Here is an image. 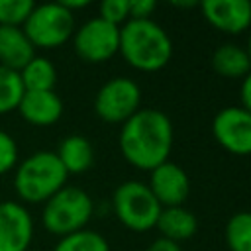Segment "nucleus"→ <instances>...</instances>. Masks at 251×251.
Segmentation results:
<instances>
[{
	"label": "nucleus",
	"mask_w": 251,
	"mask_h": 251,
	"mask_svg": "<svg viewBox=\"0 0 251 251\" xmlns=\"http://www.w3.org/2000/svg\"><path fill=\"white\" fill-rule=\"evenodd\" d=\"M35 57V47L22 27L0 25V67L20 73Z\"/></svg>",
	"instance_id": "nucleus-14"
},
{
	"label": "nucleus",
	"mask_w": 251,
	"mask_h": 251,
	"mask_svg": "<svg viewBox=\"0 0 251 251\" xmlns=\"http://www.w3.org/2000/svg\"><path fill=\"white\" fill-rule=\"evenodd\" d=\"M73 47L84 63H104L120 51V27L98 16L90 18L75 29Z\"/></svg>",
	"instance_id": "nucleus-8"
},
{
	"label": "nucleus",
	"mask_w": 251,
	"mask_h": 251,
	"mask_svg": "<svg viewBox=\"0 0 251 251\" xmlns=\"http://www.w3.org/2000/svg\"><path fill=\"white\" fill-rule=\"evenodd\" d=\"M147 251H182L178 243L171 241V239H165V237H157L149 243Z\"/></svg>",
	"instance_id": "nucleus-27"
},
{
	"label": "nucleus",
	"mask_w": 251,
	"mask_h": 251,
	"mask_svg": "<svg viewBox=\"0 0 251 251\" xmlns=\"http://www.w3.org/2000/svg\"><path fill=\"white\" fill-rule=\"evenodd\" d=\"M126 63L141 73H155L169 65L173 39L155 20H127L120 27V51Z\"/></svg>",
	"instance_id": "nucleus-2"
},
{
	"label": "nucleus",
	"mask_w": 251,
	"mask_h": 251,
	"mask_svg": "<svg viewBox=\"0 0 251 251\" xmlns=\"http://www.w3.org/2000/svg\"><path fill=\"white\" fill-rule=\"evenodd\" d=\"M212 69L224 78H243L251 71L245 47L237 43H222L212 53Z\"/></svg>",
	"instance_id": "nucleus-17"
},
{
	"label": "nucleus",
	"mask_w": 251,
	"mask_h": 251,
	"mask_svg": "<svg viewBox=\"0 0 251 251\" xmlns=\"http://www.w3.org/2000/svg\"><path fill=\"white\" fill-rule=\"evenodd\" d=\"M67 171L55 151H35L16 165L14 190L24 204H45L53 194L67 186Z\"/></svg>",
	"instance_id": "nucleus-3"
},
{
	"label": "nucleus",
	"mask_w": 251,
	"mask_h": 251,
	"mask_svg": "<svg viewBox=\"0 0 251 251\" xmlns=\"http://www.w3.org/2000/svg\"><path fill=\"white\" fill-rule=\"evenodd\" d=\"M226 245L229 251H251V212H235L227 220Z\"/></svg>",
	"instance_id": "nucleus-20"
},
{
	"label": "nucleus",
	"mask_w": 251,
	"mask_h": 251,
	"mask_svg": "<svg viewBox=\"0 0 251 251\" xmlns=\"http://www.w3.org/2000/svg\"><path fill=\"white\" fill-rule=\"evenodd\" d=\"M18 157H20V151H18L16 139L8 131L0 129V176L16 169Z\"/></svg>",
	"instance_id": "nucleus-24"
},
{
	"label": "nucleus",
	"mask_w": 251,
	"mask_h": 251,
	"mask_svg": "<svg viewBox=\"0 0 251 251\" xmlns=\"http://www.w3.org/2000/svg\"><path fill=\"white\" fill-rule=\"evenodd\" d=\"M24 84L20 73L0 67V116L10 114L18 108L24 96Z\"/></svg>",
	"instance_id": "nucleus-21"
},
{
	"label": "nucleus",
	"mask_w": 251,
	"mask_h": 251,
	"mask_svg": "<svg viewBox=\"0 0 251 251\" xmlns=\"http://www.w3.org/2000/svg\"><path fill=\"white\" fill-rule=\"evenodd\" d=\"M33 239V218L25 204L0 202V251H27Z\"/></svg>",
	"instance_id": "nucleus-10"
},
{
	"label": "nucleus",
	"mask_w": 251,
	"mask_h": 251,
	"mask_svg": "<svg viewBox=\"0 0 251 251\" xmlns=\"http://www.w3.org/2000/svg\"><path fill=\"white\" fill-rule=\"evenodd\" d=\"M155 227L161 231V237L171 239L175 243H180L184 239H190L196 233L198 220L184 206H173V208H163L161 210Z\"/></svg>",
	"instance_id": "nucleus-16"
},
{
	"label": "nucleus",
	"mask_w": 251,
	"mask_h": 251,
	"mask_svg": "<svg viewBox=\"0 0 251 251\" xmlns=\"http://www.w3.org/2000/svg\"><path fill=\"white\" fill-rule=\"evenodd\" d=\"M155 8L153 0H129V20H151Z\"/></svg>",
	"instance_id": "nucleus-25"
},
{
	"label": "nucleus",
	"mask_w": 251,
	"mask_h": 251,
	"mask_svg": "<svg viewBox=\"0 0 251 251\" xmlns=\"http://www.w3.org/2000/svg\"><path fill=\"white\" fill-rule=\"evenodd\" d=\"M175 131L171 118L155 108H139L120 127L118 145L124 159L139 171H153L169 161Z\"/></svg>",
	"instance_id": "nucleus-1"
},
{
	"label": "nucleus",
	"mask_w": 251,
	"mask_h": 251,
	"mask_svg": "<svg viewBox=\"0 0 251 251\" xmlns=\"http://www.w3.org/2000/svg\"><path fill=\"white\" fill-rule=\"evenodd\" d=\"M94 214V202L88 192L78 186H63L53 194L41 210L43 227L59 237L80 231L86 227Z\"/></svg>",
	"instance_id": "nucleus-4"
},
{
	"label": "nucleus",
	"mask_w": 251,
	"mask_h": 251,
	"mask_svg": "<svg viewBox=\"0 0 251 251\" xmlns=\"http://www.w3.org/2000/svg\"><path fill=\"white\" fill-rule=\"evenodd\" d=\"M55 155L59 157L67 175H82L94 163V147L90 139L78 133L63 137Z\"/></svg>",
	"instance_id": "nucleus-15"
},
{
	"label": "nucleus",
	"mask_w": 251,
	"mask_h": 251,
	"mask_svg": "<svg viewBox=\"0 0 251 251\" xmlns=\"http://www.w3.org/2000/svg\"><path fill=\"white\" fill-rule=\"evenodd\" d=\"M20 116L37 127L53 126L63 116V100L55 90H43V92H24L18 108Z\"/></svg>",
	"instance_id": "nucleus-13"
},
{
	"label": "nucleus",
	"mask_w": 251,
	"mask_h": 251,
	"mask_svg": "<svg viewBox=\"0 0 251 251\" xmlns=\"http://www.w3.org/2000/svg\"><path fill=\"white\" fill-rule=\"evenodd\" d=\"M53 251H110V243L106 237L94 229H80L59 237Z\"/></svg>",
	"instance_id": "nucleus-19"
},
{
	"label": "nucleus",
	"mask_w": 251,
	"mask_h": 251,
	"mask_svg": "<svg viewBox=\"0 0 251 251\" xmlns=\"http://www.w3.org/2000/svg\"><path fill=\"white\" fill-rule=\"evenodd\" d=\"M239 98H241V108L247 110V112H251V71L241 78Z\"/></svg>",
	"instance_id": "nucleus-26"
},
{
	"label": "nucleus",
	"mask_w": 251,
	"mask_h": 251,
	"mask_svg": "<svg viewBox=\"0 0 251 251\" xmlns=\"http://www.w3.org/2000/svg\"><path fill=\"white\" fill-rule=\"evenodd\" d=\"M20 78L25 92H43L53 90L57 84V69L49 57L35 55L22 71Z\"/></svg>",
	"instance_id": "nucleus-18"
},
{
	"label": "nucleus",
	"mask_w": 251,
	"mask_h": 251,
	"mask_svg": "<svg viewBox=\"0 0 251 251\" xmlns=\"http://www.w3.org/2000/svg\"><path fill=\"white\" fill-rule=\"evenodd\" d=\"M112 210L127 229L149 231L157 226L163 208L145 182L126 180L112 194Z\"/></svg>",
	"instance_id": "nucleus-5"
},
{
	"label": "nucleus",
	"mask_w": 251,
	"mask_h": 251,
	"mask_svg": "<svg viewBox=\"0 0 251 251\" xmlns=\"http://www.w3.org/2000/svg\"><path fill=\"white\" fill-rule=\"evenodd\" d=\"M206 22L226 35H241L251 29V2L206 0L200 4Z\"/></svg>",
	"instance_id": "nucleus-12"
},
{
	"label": "nucleus",
	"mask_w": 251,
	"mask_h": 251,
	"mask_svg": "<svg viewBox=\"0 0 251 251\" xmlns=\"http://www.w3.org/2000/svg\"><path fill=\"white\" fill-rule=\"evenodd\" d=\"M22 29L35 49H57L73 39L76 29L75 14L69 12L61 2H47L39 6L35 4Z\"/></svg>",
	"instance_id": "nucleus-6"
},
{
	"label": "nucleus",
	"mask_w": 251,
	"mask_h": 251,
	"mask_svg": "<svg viewBox=\"0 0 251 251\" xmlns=\"http://www.w3.org/2000/svg\"><path fill=\"white\" fill-rule=\"evenodd\" d=\"M247 55H249V61H251V31H249V37H247V47H245Z\"/></svg>",
	"instance_id": "nucleus-29"
},
{
	"label": "nucleus",
	"mask_w": 251,
	"mask_h": 251,
	"mask_svg": "<svg viewBox=\"0 0 251 251\" xmlns=\"http://www.w3.org/2000/svg\"><path fill=\"white\" fill-rule=\"evenodd\" d=\"M27 251H33V249H27Z\"/></svg>",
	"instance_id": "nucleus-30"
},
{
	"label": "nucleus",
	"mask_w": 251,
	"mask_h": 251,
	"mask_svg": "<svg viewBox=\"0 0 251 251\" xmlns=\"http://www.w3.org/2000/svg\"><path fill=\"white\" fill-rule=\"evenodd\" d=\"M61 4L69 10V12H73L75 14V10H80V8H86L90 2L88 0H61Z\"/></svg>",
	"instance_id": "nucleus-28"
},
{
	"label": "nucleus",
	"mask_w": 251,
	"mask_h": 251,
	"mask_svg": "<svg viewBox=\"0 0 251 251\" xmlns=\"http://www.w3.org/2000/svg\"><path fill=\"white\" fill-rule=\"evenodd\" d=\"M147 186L161 204V208L182 206L190 194V178L186 171L171 161L161 163L149 173Z\"/></svg>",
	"instance_id": "nucleus-11"
},
{
	"label": "nucleus",
	"mask_w": 251,
	"mask_h": 251,
	"mask_svg": "<svg viewBox=\"0 0 251 251\" xmlns=\"http://www.w3.org/2000/svg\"><path fill=\"white\" fill-rule=\"evenodd\" d=\"M141 108V88L135 80L114 76L94 96V112L106 124H124Z\"/></svg>",
	"instance_id": "nucleus-7"
},
{
	"label": "nucleus",
	"mask_w": 251,
	"mask_h": 251,
	"mask_svg": "<svg viewBox=\"0 0 251 251\" xmlns=\"http://www.w3.org/2000/svg\"><path fill=\"white\" fill-rule=\"evenodd\" d=\"M214 139L231 155H251V112L227 106L212 120Z\"/></svg>",
	"instance_id": "nucleus-9"
},
{
	"label": "nucleus",
	"mask_w": 251,
	"mask_h": 251,
	"mask_svg": "<svg viewBox=\"0 0 251 251\" xmlns=\"http://www.w3.org/2000/svg\"><path fill=\"white\" fill-rule=\"evenodd\" d=\"M33 6L31 0H0V25L22 27Z\"/></svg>",
	"instance_id": "nucleus-22"
},
{
	"label": "nucleus",
	"mask_w": 251,
	"mask_h": 251,
	"mask_svg": "<svg viewBox=\"0 0 251 251\" xmlns=\"http://www.w3.org/2000/svg\"><path fill=\"white\" fill-rule=\"evenodd\" d=\"M98 12H100L98 18L122 27L129 20V0H104L98 6Z\"/></svg>",
	"instance_id": "nucleus-23"
}]
</instances>
